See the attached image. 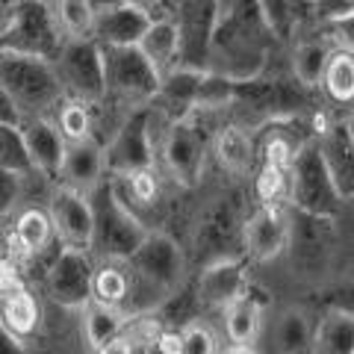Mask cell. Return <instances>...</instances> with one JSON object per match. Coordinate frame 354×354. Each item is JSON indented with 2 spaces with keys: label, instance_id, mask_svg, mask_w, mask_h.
Here are the masks:
<instances>
[{
  "label": "cell",
  "instance_id": "cell-31",
  "mask_svg": "<svg viewBox=\"0 0 354 354\" xmlns=\"http://www.w3.org/2000/svg\"><path fill=\"white\" fill-rule=\"evenodd\" d=\"M130 319L121 313L118 307H106L101 301H92L83 307V337H86V346L97 351L106 342H113L115 337L124 334Z\"/></svg>",
  "mask_w": 354,
  "mask_h": 354
},
{
  "label": "cell",
  "instance_id": "cell-18",
  "mask_svg": "<svg viewBox=\"0 0 354 354\" xmlns=\"http://www.w3.org/2000/svg\"><path fill=\"white\" fill-rule=\"evenodd\" d=\"M21 139H24V151L30 157L32 174L41 177H59L62 162H65V151L68 142L62 139V133L57 130L50 118H32L21 124Z\"/></svg>",
  "mask_w": 354,
  "mask_h": 354
},
{
  "label": "cell",
  "instance_id": "cell-47",
  "mask_svg": "<svg viewBox=\"0 0 354 354\" xmlns=\"http://www.w3.org/2000/svg\"><path fill=\"white\" fill-rule=\"evenodd\" d=\"M92 6H95V12H97V15H104V12H109V9L124 6V0H92Z\"/></svg>",
  "mask_w": 354,
  "mask_h": 354
},
{
  "label": "cell",
  "instance_id": "cell-2",
  "mask_svg": "<svg viewBox=\"0 0 354 354\" xmlns=\"http://www.w3.org/2000/svg\"><path fill=\"white\" fill-rule=\"evenodd\" d=\"M0 86L12 95L24 121L53 118L65 101V88L59 83L57 65L50 59L27 57V53L3 50L0 53Z\"/></svg>",
  "mask_w": 354,
  "mask_h": 354
},
{
  "label": "cell",
  "instance_id": "cell-43",
  "mask_svg": "<svg viewBox=\"0 0 354 354\" xmlns=\"http://www.w3.org/2000/svg\"><path fill=\"white\" fill-rule=\"evenodd\" d=\"M21 124H24V115H21V109L15 106L12 95L0 86V127H21Z\"/></svg>",
  "mask_w": 354,
  "mask_h": 354
},
{
  "label": "cell",
  "instance_id": "cell-1",
  "mask_svg": "<svg viewBox=\"0 0 354 354\" xmlns=\"http://www.w3.org/2000/svg\"><path fill=\"white\" fill-rule=\"evenodd\" d=\"M281 39L269 27L260 0H218V27L209 50V71L234 83L257 80L269 71Z\"/></svg>",
  "mask_w": 354,
  "mask_h": 354
},
{
  "label": "cell",
  "instance_id": "cell-42",
  "mask_svg": "<svg viewBox=\"0 0 354 354\" xmlns=\"http://www.w3.org/2000/svg\"><path fill=\"white\" fill-rule=\"evenodd\" d=\"M124 6L139 9V12H142V15H148L151 21L169 18V15H171V9H174L171 0H124Z\"/></svg>",
  "mask_w": 354,
  "mask_h": 354
},
{
  "label": "cell",
  "instance_id": "cell-41",
  "mask_svg": "<svg viewBox=\"0 0 354 354\" xmlns=\"http://www.w3.org/2000/svg\"><path fill=\"white\" fill-rule=\"evenodd\" d=\"M15 290H24V272H21L18 257H3L0 260V295H9Z\"/></svg>",
  "mask_w": 354,
  "mask_h": 354
},
{
  "label": "cell",
  "instance_id": "cell-53",
  "mask_svg": "<svg viewBox=\"0 0 354 354\" xmlns=\"http://www.w3.org/2000/svg\"><path fill=\"white\" fill-rule=\"evenodd\" d=\"M171 3H174V0H171Z\"/></svg>",
  "mask_w": 354,
  "mask_h": 354
},
{
  "label": "cell",
  "instance_id": "cell-34",
  "mask_svg": "<svg viewBox=\"0 0 354 354\" xmlns=\"http://www.w3.org/2000/svg\"><path fill=\"white\" fill-rule=\"evenodd\" d=\"M53 124L62 133V139L68 145H77V142H88L95 139L92 136V127H95V118H92V104H83V101H74V97H65L59 104V109L53 113Z\"/></svg>",
  "mask_w": 354,
  "mask_h": 354
},
{
  "label": "cell",
  "instance_id": "cell-5",
  "mask_svg": "<svg viewBox=\"0 0 354 354\" xmlns=\"http://www.w3.org/2000/svg\"><path fill=\"white\" fill-rule=\"evenodd\" d=\"M3 30V44L6 50L27 53V57L39 59H57L65 36L57 21L50 0H12L9 6V18Z\"/></svg>",
  "mask_w": 354,
  "mask_h": 354
},
{
  "label": "cell",
  "instance_id": "cell-28",
  "mask_svg": "<svg viewBox=\"0 0 354 354\" xmlns=\"http://www.w3.org/2000/svg\"><path fill=\"white\" fill-rule=\"evenodd\" d=\"M221 313H225V334L230 339V346L254 348V342H257L260 330H263V313H266L263 298L248 286V292L236 298V301L227 310H221Z\"/></svg>",
  "mask_w": 354,
  "mask_h": 354
},
{
  "label": "cell",
  "instance_id": "cell-6",
  "mask_svg": "<svg viewBox=\"0 0 354 354\" xmlns=\"http://www.w3.org/2000/svg\"><path fill=\"white\" fill-rule=\"evenodd\" d=\"M337 225H339L337 218H319V216L292 209V230H290L286 257L292 263V272H298V278L322 281L330 274L334 260L339 254V227Z\"/></svg>",
  "mask_w": 354,
  "mask_h": 354
},
{
  "label": "cell",
  "instance_id": "cell-50",
  "mask_svg": "<svg viewBox=\"0 0 354 354\" xmlns=\"http://www.w3.org/2000/svg\"><path fill=\"white\" fill-rule=\"evenodd\" d=\"M346 263H348V269H351V272H354V248H351V251H348V257H346Z\"/></svg>",
  "mask_w": 354,
  "mask_h": 354
},
{
  "label": "cell",
  "instance_id": "cell-19",
  "mask_svg": "<svg viewBox=\"0 0 354 354\" xmlns=\"http://www.w3.org/2000/svg\"><path fill=\"white\" fill-rule=\"evenodd\" d=\"M106 153H104V145L95 139L88 142H77V145H68L65 151V162H62V186L68 189H77V192H95L97 186L106 180Z\"/></svg>",
  "mask_w": 354,
  "mask_h": 354
},
{
  "label": "cell",
  "instance_id": "cell-4",
  "mask_svg": "<svg viewBox=\"0 0 354 354\" xmlns=\"http://www.w3.org/2000/svg\"><path fill=\"white\" fill-rule=\"evenodd\" d=\"M88 201H92L95 213L92 254H97L101 260L127 263L148 239L151 227L115 195L113 180H104L95 192H88Z\"/></svg>",
  "mask_w": 354,
  "mask_h": 354
},
{
  "label": "cell",
  "instance_id": "cell-26",
  "mask_svg": "<svg viewBox=\"0 0 354 354\" xmlns=\"http://www.w3.org/2000/svg\"><path fill=\"white\" fill-rule=\"evenodd\" d=\"M313 328L301 307H283L274 313V322L269 330L272 351L274 354H313Z\"/></svg>",
  "mask_w": 354,
  "mask_h": 354
},
{
  "label": "cell",
  "instance_id": "cell-17",
  "mask_svg": "<svg viewBox=\"0 0 354 354\" xmlns=\"http://www.w3.org/2000/svg\"><path fill=\"white\" fill-rule=\"evenodd\" d=\"M248 274L242 260H216L209 266H201V274L195 281V298L198 304L227 310L230 304L248 292Z\"/></svg>",
  "mask_w": 354,
  "mask_h": 354
},
{
  "label": "cell",
  "instance_id": "cell-32",
  "mask_svg": "<svg viewBox=\"0 0 354 354\" xmlns=\"http://www.w3.org/2000/svg\"><path fill=\"white\" fill-rule=\"evenodd\" d=\"M92 301H101L106 307H118L124 313V304L130 298V269L127 263L104 260L95 269V286H92Z\"/></svg>",
  "mask_w": 354,
  "mask_h": 354
},
{
  "label": "cell",
  "instance_id": "cell-14",
  "mask_svg": "<svg viewBox=\"0 0 354 354\" xmlns=\"http://www.w3.org/2000/svg\"><path fill=\"white\" fill-rule=\"evenodd\" d=\"M313 142H316L319 157H322L339 198L346 204H354V136L346 124V118L319 113Z\"/></svg>",
  "mask_w": 354,
  "mask_h": 354
},
{
  "label": "cell",
  "instance_id": "cell-10",
  "mask_svg": "<svg viewBox=\"0 0 354 354\" xmlns=\"http://www.w3.org/2000/svg\"><path fill=\"white\" fill-rule=\"evenodd\" d=\"M65 88V97L83 104H101L106 97V77H104V50L95 39H68L62 44L59 57L53 59Z\"/></svg>",
  "mask_w": 354,
  "mask_h": 354
},
{
  "label": "cell",
  "instance_id": "cell-51",
  "mask_svg": "<svg viewBox=\"0 0 354 354\" xmlns=\"http://www.w3.org/2000/svg\"><path fill=\"white\" fill-rule=\"evenodd\" d=\"M6 50V44H3V30H0V53Z\"/></svg>",
  "mask_w": 354,
  "mask_h": 354
},
{
  "label": "cell",
  "instance_id": "cell-12",
  "mask_svg": "<svg viewBox=\"0 0 354 354\" xmlns=\"http://www.w3.org/2000/svg\"><path fill=\"white\" fill-rule=\"evenodd\" d=\"M95 260L92 251L80 248H59L57 260L50 263L48 274H44V295L53 304L65 310H83L92 304V286H95Z\"/></svg>",
  "mask_w": 354,
  "mask_h": 354
},
{
  "label": "cell",
  "instance_id": "cell-39",
  "mask_svg": "<svg viewBox=\"0 0 354 354\" xmlns=\"http://www.w3.org/2000/svg\"><path fill=\"white\" fill-rule=\"evenodd\" d=\"M21 192H24V174L0 169V221L12 216L15 204L21 201Z\"/></svg>",
  "mask_w": 354,
  "mask_h": 354
},
{
  "label": "cell",
  "instance_id": "cell-23",
  "mask_svg": "<svg viewBox=\"0 0 354 354\" xmlns=\"http://www.w3.org/2000/svg\"><path fill=\"white\" fill-rule=\"evenodd\" d=\"M319 101L334 118H346L354 109V53L334 50L322 86H319Z\"/></svg>",
  "mask_w": 354,
  "mask_h": 354
},
{
  "label": "cell",
  "instance_id": "cell-11",
  "mask_svg": "<svg viewBox=\"0 0 354 354\" xmlns=\"http://www.w3.org/2000/svg\"><path fill=\"white\" fill-rule=\"evenodd\" d=\"M171 21L180 32V65L209 71V50L218 27V0H174Z\"/></svg>",
  "mask_w": 354,
  "mask_h": 354
},
{
  "label": "cell",
  "instance_id": "cell-13",
  "mask_svg": "<svg viewBox=\"0 0 354 354\" xmlns=\"http://www.w3.org/2000/svg\"><path fill=\"white\" fill-rule=\"evenodd\" d=\"M106 153V171L118 174H136L153 169V130H151V106L127 113V118L113 133Z\"/></svg>",
  "mask_w": 354,
  "mask_h": 354
},
{
  "label": "cell",
  "instance_id": "cell-48",
  "mask_svg": "<svg viewBox=\"0 0 354 354\" xmlns=\"http://www.w3.org/2000/svg\"><path fill=\"white\" fill-rule=\"evenodd\" d=\"M225 354H260L257 348H242V346H230Z\"/></svg>",
  "mask_w": 354,
  "mask_h": 354
},
{
  "label": "cell",
  "instance_id": "cell-52",
  "mask_svg": "<svg viewBox=\"0 0 354 354\" xmlns=\"http://www.w3.org/2000/svg\"><path fill=\"white\" fill-rule=\"evenodd\" d=\"M307 3H316V0H307Z\"/></svg>",
  "mask_w": 354,
  "mask_h": 354
},
{
  "label": "cell",
  "instance_id": "cell-38",
  "mask_svg": "<svg viewBox=\"0 0 354 354\" xmlns=\"http://www.w3.org/2000/svg\"><path fill=\"white\" fill-rule=\"evenodd\" d=\"M322 301H325V310H339V313L354 316V272L351 269H348L346 278H339L330 286H325Z\"/></svg>",
  "mask_w": 354,
  "mask_h": 354
},
{
  "label": "cell",
  "instance_id": "cell-46",
  "mask_svg": "<svg viewBox=\"0 0 354 354\" xmlns=\"http://www.w3.org/2000/svg\"><path fill=\"white\" fill-rule=\"evenodd\" d=\"M3 257H15L12 254V225L0 221V260Z\"/></svg>",
  "mask_w": 354,
  "mask_h": 354
},
{
  "label": "cell",
  "instance_id": "cell-8",
  "mask_svg": "<svg viewBox=\"0 0 354 354\" xmlns=\"http://www.w3.org/2000/svg\"><path fill=\"white\" fill-rule=\"evenodd\" d=\"M290 207L298 209V213H310L319 218H337V221L342 218V213L348 207L339 198L313 139L298 151V157L290 169Z\"/></svg>",
  "mask_w": 354,
  "mask_h": 354
},
{
  "label": "cell",
  "instance_id": "cell-20",
  "mask_svg": "<svg viewBox=\"0 0 354 354\" xmlns=\"http://www.w3.org/2000/svg\"><path fill=\"white\" fill-rule=\"evenodd\" d=\"M213 160L230 177H248L257 169V139L245 124H221L213 136Z\"/></svg>",
  "mask_w": 354,
  "mask_h": 354
},
{
  "label": "cell",
  "instance_id": "cell-44",
  "mask_svg": "<svg viewBox=\"0 0 354 354\" xmlns=\"http://www.w3.org/2000/svg\"><path fill=\"white\" fill-rule=\"evenodd\" d=\"M148 346H151V342H148ZM148 346H145V351H148ZM145 351H142V354H145ZM95 354H139V348H136V339L121 334V337H115L113 342H106V346H101Z\"/></svg>",
  "mask_w": 354,
  "mask_h": 354
},
{
  "label": "cell",
  "instance_id": "cell-25",
  "mask_svg": "<svg viewBox=\"0 0 354 354\" xmlns=\"http://www.w3.org/2000/svg\"><path fill=\"white\" fill-rule=\"evenodd\" d=\"M148 27H151L148 15H142L133 6H118V9H109V12L97 15L95 41L101 48H139Z\"/></svg>",
  "mask_w": 354,
  "mask_h": 354
},
{
  "label": "cell",
  "instance_id": "cell-24",
  "mask_svg": "<svg viewBox=\"0 0 354 354\" xmlns=\"http://www.w3.org/2000/svg\"><path fill=\"white\" fill-rule=\"evenodd\" d=\"M53 239H57V230H53L48 209L27 207L15 216V221H12V254L18 260H36L41 254H48Z\"/></svg>",
  "mask_w": 354,
  "mask_h": 354
},
{
  "label": "cell",
  "instance_id": "cell-27",
  "mask_svg": "<svg viewBox=\"0 0 354 354\" xmlns=\"http://www.w3.org/2000/svg\"><path fill=\"white\" fill-rule=\"evenodd\" d=\"M139 50H142V57L153 65V71L160 77L180 68V32H177L171 15L151 21L148 32L139 41Z\"/></svg>",
  "mask_w": 354,
  "mask_h": 354
},
{
  "label": "cell",
  "instance_id": "cell-45",
  "mask_svg": "<svg viewBox=\"0 0 354 354\" xmlns=\"http://www.w3.org/2000/svg\"><path fill=\"white\" fill-rule=\"evenodd\" d=\"M0 354H27L24 339H18L3 322H0Z\"/></svg>",
  "mask_w": 354,
  "mask_h": 354
},
{
  "label": "cell",
  "instance_id": "cell-21",
  "mask_svg": "<svg viewBox=\"0 0 354 354\" xmlns=\"http://www.w3.org/2000/svg\"><path fill=\"white\" fill-rule=\"evenodd\" d=\"M334 44L325 36L322 30H313L310 36H301L298 41H292L290 48V59H286V68L295 77L298 83L310 92H319L322 86V77L328 71V62L334 57Z\"/></svg>",
  "mask_w": 354,
  "mask_h": 354
},
{
  "label": "cell",
  "instance_id": "cell-30",
  "mask_svg": "<svg viewBox=\"0 0 354 354\" xmlns=\"http://www.w3.org/2000/svg\"><path fill=\"white\" fill-rule=\"evenodd\" d=\"M0 322H3L18 339H30L41 325V307L27 286L9 295H0Z\"/></svg>",
  "mask_w": 354,
  "mask_h": 354
},
{
  "label": "cell",
  "instance_id": "cell-29",
  "mask_svg": "<svg viewBox=\"0 0 354 354\" xmlns=\"http://www.w3.org/2000/svg\"><path fill=\"white\" fill-rule=\"evenodd\" d=\"M313 354H354V316L325 310L313 328Z\"/></svg>",
  "mask_w": 354,
  "mask_h": 354
},
{
  "label": "cell",
  "instance_id": "cell-37",
  "mask_svg": "<svg viewBox=\"0 0 354 354\" xmlns=\"http://www.w3.org/2000/svg\"><path fill=\"white\" fill-rule=\"evenodd\" d=\"M177 354H218L216 334L204 322L177 328Z\"/></svg>",
  "mask_w": 354,
  "mask_h": 354
},
{
  "label": "cell",
  "instance_id": "cell-35",
  "mask_svg": "<svg viewBox=\"0 0 354 354\" xmlns=\"http://www.w3.org/2000/svg\"><path fill=\"white\" fill-rule=\"evenodd\" d=\"M254 183L251 192L257 198V204H286L290 207V171L286 169H274V165L257 162L254 169Z\"/></svg>",
  "mask_w": 354,
  "mask_h": 354
},
{
  "label": "cell",
  "instance_id": "cell-36",
  "mask_svg": "<svg viewBox=\"0 0 354 354\" xmlns=\"http://www.w3.org/2000/svg\"><path fill=\"white\" fill-rule=\"evenodd\" d=\"M0 169L18 171L30 177L32 165L24 151V139H21V127H0Z\"/></svg>",
  "mask_w": 354,
  "mask_h": 354
},
{
  "label": "cell",
  "instance_id": "cell-7",
  "mask_svg": "<svg viewBox=\"0 0 354 354\" xmlns=\"http://www.w3.org/2000/svg\"><path fill=\"white\" fill-rule=\"evenodd\" d=\"M104 50V77H106V97L130 113L148 109L157 101L162 77L153 65L142 57L139 48H101Z\"/></svg>",
  "mask_w": 354,
  "mask_h": 354
},
{
  "label": "cell",
  "instance_id": "cell-3",
  "mask_svg": "<svg viewBox=\"0 0 354 354\" xmlns=\"http://www.w3.org/2000/svg\"><path fill=\"white\" fill-rule=\"evenodd\" d=\"M251 209H245L242 192H221L198 209L192 242L201 266L216 260H242L245 257V221Z\"/></svg>",
  "mask_w": 354,
  "mask_h": 354
},
{
  "label": "cell",
  "instance_id": "cell-40",
  "mask_svg": "<svg viewBox=\"0 0 354 354\" xmlns=\"http://www.w3.org/2000/svg\"><path fill=\"white\" fill-rule=\"evenodd\" d=\"M322 32L330 39L337 50H346V53H354V12L346 15V18H337L330 21L328 27H322Z\"/></svg>",
  "mask_w": 354,
  "mask_h": 354
},
{
  "label": "cell",
  "instance_id": "cell-22",
  "mask_svg": "<svg viewBox=\"0 0 354 354\" xmlns=\"http://www.w3.org/2000/svg\"><path fill=\"white\" fill-rule=\"evenodd\" d=\"M204 74L207 71H195V68H174L162 77L160 83V92H157V101L151 106L153 109H162L169 115V124L171 121H180L186 115L195 113L198 106V92H201V83H204Z\"/></svg>",
  "mask_w": 354,
  "mask_h": 354
},
{
  "label": "cell",
  "instance_id": "cell-15",
  "mask_svg": "<svg viewBox=\"0 0 354 354\" xmlns=\"http://www.w3.org/2000/svg\"><path fill=\"white\" fill-rule=\"evenodd\" d=\"M292 230V209L286 204H257L245 221V257L272 263L286 254Z\"/></svg>",
  "mask_w": 354,
  "mask_h": 354
},
{
  "label": "cell",
  "instance_id": "cell-49",
  "mask_svg": "<svg viewBox=\"0 0 354 354\" xmlns=\"http://www.w3.org/2000/svg\"><path fill=\"white\" fill-rule=\"evenodd\" d=\"M346 124H348V130H351V136H354V109H351V113L346 115Z\"/></svg>",
  "mask_w": 354,
  "mask_h": 354
},
{
  "label": "cell",
  "instance_id": "cell-33",
  "mask_svg": "<svg viewBox=\"0 0 354 354\" xmlns=\"http://www.w3.org/2000/svg\"><path fill=\"white\" fill-rule=\"evenodd\" d=\"M50 3H53V12H57L65 41L68 39H95L97 12H95L92 0H50Z\"/></svg>",
  "mask_w": 354,
  "mask_h": 354
},
{
  "label": "cell",
  "instance_id": "cell-9",
  "mask_svg": "<svg viewBox=\"0 0 354 354\" xmlns=\"http://www.w3.org/2000/svg\"><path fill=\"white\" fill-rule=\"evenodd\" d=\"M213 136L207 124L201 121V113L186 115L180 121H171L162 133L160 142V157L165 162V169L174 177V183L180 186H195L201 180V171L207 165V157L213 151Z\"/></svg>",
  "mask_w": 354,
  "mask_h": 354
},
{
  "label": "cell",
  "instance_id": "cell-16",
  "mask_svg": "<svg viewBox=\"0 0 354 354\" xmlns=\"http://www.w3.org/2000/svg\"><path fill=\"white\" fill-rule=\"evenodd\" d=\"M50 221L57 230V239L62 242V248H80V251H92V239H95V213H92V201L88 195L59 186L50 195Z\"/></svg>",
  "mask_w": 354,
  "mask_h": 354
}]
</instances>
